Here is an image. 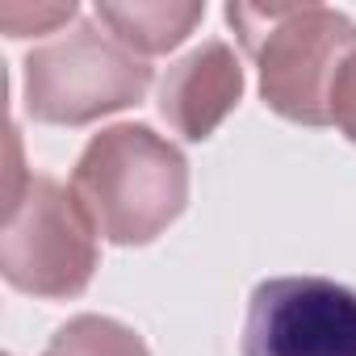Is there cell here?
Segmentation results:
<instances>
[{"mask_svg":"<svg viewBox=\"0 0 356 356\" xmlns=\"http://www.w3.org/2000/svg\"><path fill=\"white\" fill-rule=\"evenodd\" d=\"M72 193L101 239L143 248L185 214L189 159L147 122H118L84 143Z\"/></svg>","mask_w":356,"mask_h":356,"instance_id":"obj_1","label":"cell"},{"mask_svg":"<svg viewBox=\"0 0 356 356\" xmlns=\"http://www.w3.org/2000/svg\"><path fill=\"white\" fill-rule=\"evenodd\" d=\"M260 72L264 105L298 126H331V88L356 55V22L327 5H227Z\"/></svg>","mask_w":356,"mask_h":356,"instance_id":"obj_2","label":"cell"},{"mask_svg":"<svg viewBox=\"0 0 356 356\" xmlns=\"http://www.w3.org/2000/svg\"><path fill=\"white\" fill-rule=\"evenodd\" d=\"M92 273L97 227L76 193L51 176H26L17 163L0 231V277L30 298L67 302L88 289Z\"/></svg>","mask_w":356,"mask_h":356,"instance_id":"obj_3","label":"cell"},{"mask_svg":"<svg viewBox=\"0 0 356 356\" xmlns=\"http://www.w3.org/2000/svg\"><path fill=\"white\" fill-rule=\"evenodd\" d=\"M26 113L47 126H88L147 97L155 72L126 51L97 17H80L22 63Z\"/></svg>","mask_w":356,"mask_h":356,"instance_id":"obj_4","label":"cell"},{"mask_svg":"<svg viewBox=\"0 0 356 356\" xmlns=\"http://www.w3.org/2000/svg\"><path fill=\"white\" fill-rule=\"evenodd\" d=\"M243 356H356V293L327 277H273L252 289Z\"/></svg>","mask_w":356,"mask_h":356,"instance_id":"obj_5","label":"cell"},{"mask_svg":"<svg viewBox=\"0 0 356 356\" xmlns=\"http://www.w3.org/2000/svg\"><path fill=\"white\" fill-rule=\"evenodd\" d=\"M239 101H243V67L222 38H210L193 47L185 59H176L159 80L155 97L159 118L185 143H206Z\"/></svg>","mask_w":356,"mask_h":356,"instance_id":"obj_6","label":"cell"},{"mask_svg":"<svg viewBox=\"0 0 356 356\" xmlns=\"http://www.w3.org/2000/svg\"><path fill=\"white\" fill-rule=\"evenodd\" d=\"M126 51L143 55H168L176 51L206 17L202 0H101L92 13Z\"/></svg>","mask_w":356,"mask_h":356,"instance_id":"obj_7","label":"cell"},{"mask_svg":"<svg viewBox=\"0 0 356 356\" xmlns=\"http://www.w3.org/2000/svg\"><path fill=\"white\" fill-rule=\"evenodd\" d=\"M42 356H151L143 335L109 314H76L67 318Z\"/></svg>","mask_w":356,"mask_h":356,"instance_id":"obj_8","label":"cell"},{"mask_svg":"<svg viewBox=\"0 0 356 356\" xmlns=\"http://www.w3.org/2000/svg\"><path fill=\"white\" fill-rule=\"evenodd\" d=\"M80 22V5L67 0V5H22V0H9L0 5V26H5L9 38H30V34H51L55 26Z\"/></svg>","mask_w":356,"mask_h":356,"instance_id":"obj_9","label":"cell"},{"mask_svg":"<svg viewBox=\"0 0 356 356\" xmlns=\"http://www.w3.org/2000/svg\"><path fill=\"white\" fill-rule=\"evenodd\" d=\"M331 126L348 143H356V55L339 67V80L331 88Z\"/></svg>","mask_w":356,"mask_h":356,"instance_id":"obj_10","label":"cell"}]
</instances>
